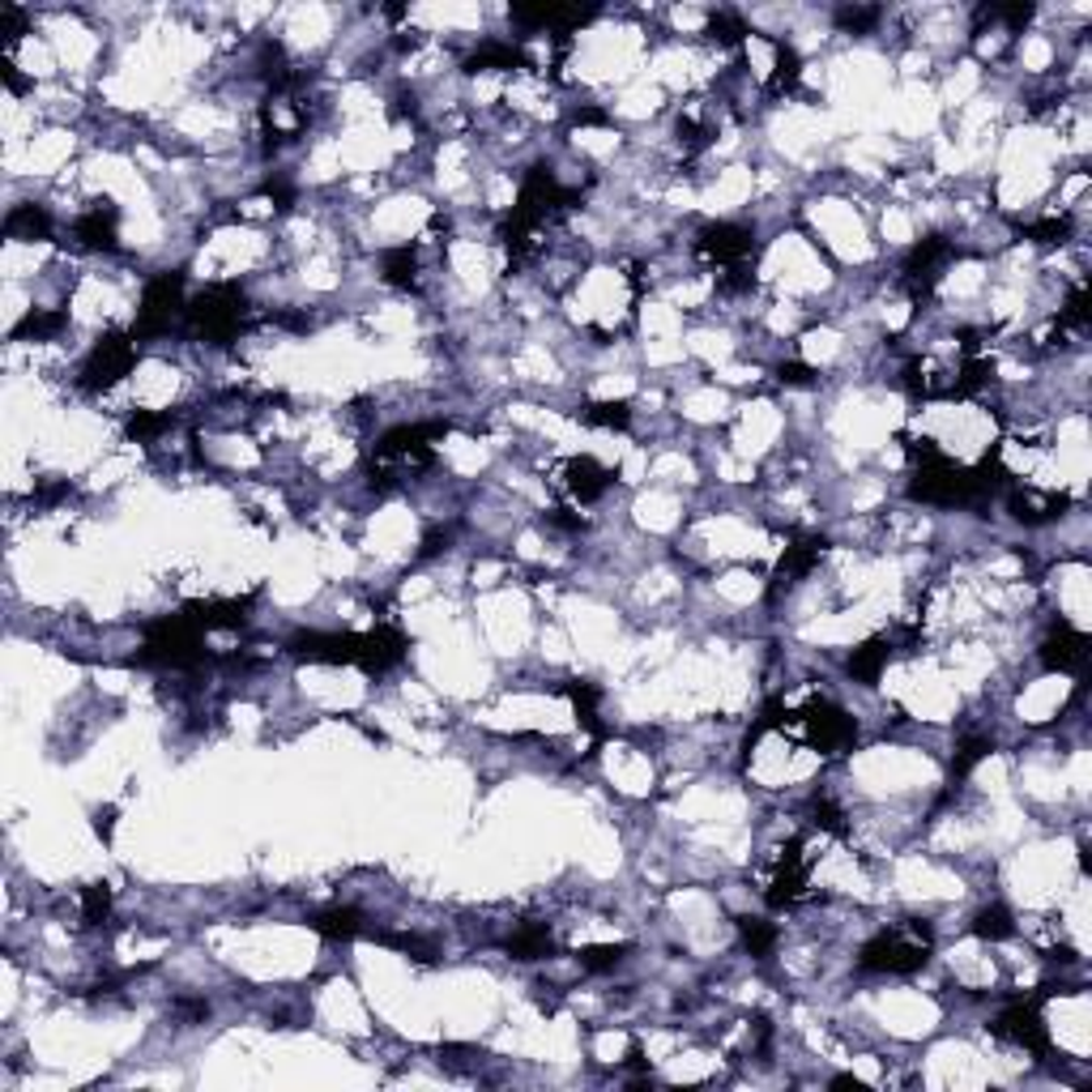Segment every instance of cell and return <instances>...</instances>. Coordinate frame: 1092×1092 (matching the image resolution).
Listing matches in <instances>:
<instances>
[{
    "instance_id": "277c9868",
    "label": "cell",
    "mask_w": 1092,
    "mask_h": 1092,
    "mask_svg": "<svg viewBox=\"0 0 1092 1092\" xmlns=\"http://www.w3.org/2000/svg\"><path fill=\"white\" fill-rule=\"evenodd\" d=\"M205 632H197L180 611L150 619L145 624V641L141 649L128 658V666H171V671H197L205 662H214V653H205L201 645Z\"/></svg>"
},
{
    "instance_id": "681fc988",
    "label": "cell",
    "mask_w": 1092,
    "mask_h": 1092,
    "mask_svg": "<svg viewBox=\"0 0 1092 1092\" xmlns=\"http://www.w3.org/2000/svg\"><path fill=\"white\" fill-rule=\"evenodd\" d=\"M0 73H4V81H9V90H13V94H17V90H26V81H21V77H17V68H13V64H9V60H4V64H0Z\"/></svg>"
},
{
    "instance_id": "8992f818",
    "label": "cell",
    "mask_w": 1092,
    "mask_h": 1092,
    "mask_svg": "<svg viewBox=\"0 0 1092 1092\" xmlns=\"http://www.w3.org/2000/svg\"><path fill=\"white\" fill-rule=\"evenodd\" d=\"M909 495L918 504H935V508H956V504H973L986 491V482L978 478V470H965L956 465L948 452H935L926 461L913 465V482H909Z\"/></svg>"
},
{
    "instance_id": "74e56055",
    "label": "cell",
    "mask_w": 1092,
    "mask_h": 1092,
    "mask_svg": "<svg viewBox=\"0 0 1092 1092\" xmlns=\"http://www.w3.org/2000/svg\"><path fill=\"white\" fill-rule=\"evenodd\" d=\"M107 913H111V883L81 888V918H86V926H103Z\"/></svg>"
},
{
    "instance_id": "3957f363",
    "label": "cell",
    "mask_w": 1092,
    "mask_h": 1092,
    "mask_svg": "<svg viewBox=\"0 0 1092 1092\" xmlns=\"http://www.w3.org/2000/svg\"><path fill=\"white\" fill-rule=\"evenodd\" d=\"M930 948H935V930L926 922H901V926H888V930L871 935L858 948V969L862 973H896V978H905V973L926 969Z\"/></svg>"
},
{
    "instance_id": "cb8c5ba5",
    "label": "cell",
    "mask_w": 1092,
    "mask_h": 1092,
    "mask_svg": "<svg viewBox=\"0 0 1092 1092\" xmlns=\"http://www.w3.org/2000/svg\"><path fill=\"white\" fill-rule=\"evenodd\" d=\"M380 274H384V282L397 287V291H418V248H410V244L388 248V252L380 257Z\"/></svg>"
},
{
    "instance_id": "ffe728a7",
    "label": "cell",
    "mask_w": 1092,
    "mask_h": 1092,
    "mask_svg": "<svg viewBox=\"0 0 1092 1092\" xmlns=\"http://www.w3.org/2000/svg\"><path fill=\"white\" fill-rule=\"evenodd\" d=\"M892 649H896V641H892V636H871V641H862V645L845 658L849 679H858L862 688H875V683H879V675H883V666L892 662Z\"/></svg>"
},
{
    "instance_id": "ab89813d",
    "label": "cell",
    "mask_w": 1092,
    "mask_h": 1092,
    "mask_svg": "<svg viewBox=\"0 0 1092 1092\" xmlns=\"http://www.w3.org/2000/svg\"><path fill=\"white\" fill-rule=\"evenodd\" d=\"M811 815H815V824L824 828V832H832V836H845L849 832V824H845V811L832 802V798H811Z\"/></svg>"
},
{
    "instance_id": "44dd1931",
    "label": "cell",
    "mask_w": 1092,
    "mask_h": 1092,
    "mask_svg": "<svg viewBox=\"0 0 1092 1092\" xmlns=\"http://www.w3.org/2000/svg\"><path fill=\"white\" fill-rule=\"evenodd\" d=\"M308 926L321 935V939H334V943H351L367 935V918L351 905H329V909H317L308 913Z\"/></svg>"
},
{
    "instance_id": "f1b7e54d",
    "label": "cell",
    "mask_w": 1092,
    "mask_h": 1092,
    "mask_svg": "<svg viewBox=\"0 0 1092 1092\" xmlns=\"http://www.w3.org/2000/svg\"><path fill=\"white\" fill-rule=\"evenodd\" d=\"M576 418L585 427H602V431H624L632 422V405L628 401H581Z\"/></svg>"
},
{
    "instance_id": "ee69618b",
    "label": "cell",
    "mask_w": 1092,
    "mask_h": 1092,
    "mask_svg": "<svg viewBox=\"0 0 1092 1092\" xmlns=\"http://www.w3.org/2000/svg\"><path fill=\"white\" fill-rule=\"evenodd\" d=\"M278 210H291V201H295V193H291V184H282V180H265V188H261Z\"/></svg>"
},
{
    "instance_id": "e0dca14e",
    "label": "cell",
    "mask_w": 1092,
    "mask_h": 1092,
    "mask_svg": "<svg viewBox=\"0 0 1092 1092\" xmlns=\"http://www.w3.org/2000/svg\"><path fill=\"white\" fill-rule=\"evenodd\" d=\"M1008 508H1012V517L1020 521V525H1050V521H1059L1067 508H1072V495H1059V491H1037V487H1020V482H1012L1008 487Z\"/></svg>"
},
{
    "instance_id": "5bb4252c",
    "label": "cell",
    "mask_w": 1092,
    "mask_h": 1092,
    "mask_svg": "<svg viewBox=\"0 0 1092 1092\" xmlns=\"http://www.w3.org/2000/svg\"><path fill=\"white\" fill-rule=\"evenodd\" d=\"M828 555V538L824 534H806V538H794L789 547H785V555H781V564H776V572H772V581H768V602H776L785 589H794V585H802L815 568H819V559Z\"/></svg>"
},
{
    "instance_id": "7a4b0ae2",
    "label": "cell",
    "mask_w": 1092,
    "mask_h": 1092,
    "mask_svg": "<svg viewBox=\"0 0 1092 1092\" xmlns=\"http://www.w3.org/2000/svg\"><path fill=\"white\" fill-rule=\"evenodd\" d=\"M452 431L448 418H431V422H401V427H388L371 457H367V478L371 487L388 491L401 482V474H422L435 465V440H444Z\"/></svg>"
},
{
    "instance_id": "d590c367",
    "label": "cell",
    "mask_w": 1092,
    "mask_h": 1092,
    "mask_svg": "<svg viewBox=\"0 0 1092 1092\" xmlns=\"http://www.w3.org/2000/svg\"><path fill=\"white\" fill-rule=\"evenodd\" d=\"M632 952V943H598V948H581V969L585 973H611L615 965H624V956Z\"/></svg>"
},
{
    "instance_id": "6da1fadb",
    "label": "cell",
    "mask_w": 1092,
    "mask_h": 1092,
    "mask_svg": "<svg viewBox=\"0 0 1092 1092\" xmlns=\"http://www.w3.org/2000/svg\"><path fill=\"white\" fill-rule=\"evenodd\" d=\"M410 641L397 624H375L371 632H295L287 653L321 666H359L367 675H384L405 658Z\"/></svg>"
},
{
    "instance_id": "7402d4cb",
    "label": "cell",
    "mask_w": 1092,
    "mask_h": 1092,
    "mask_svg": "<svg viewBox=\"0 0 1092 1092\" xmlns=\"http://www.w3.org/2000/svg\"><path fill=\"white\" fill-rule=\"evenodd\" d=\"M521 64H525V51H521L517 43L491 39V43H482V47L465 60V73H512V68H521Z\"/></svg>"
},
{
    "instance_id": "9c48e42d",
    "label": "cell",
    "mask_w": 1092,
    "mask_h": 1092,
    "mask_svg": "<svg viewBox=\"0 0 1092 1092\" xmlns=\"http://www.w3.org/2000/svg\"><path fill=\"white\" fill-rule=\"evenodd\" d=\"M133 367H137V338L124 334V329H107V334L90 347L86 364L77 371V384H81L86 393H107V388L120 384Z\"/></svg>"
},
{
    "instance_id": "8fae6325",
    "label": "cell",
    "mask_w": 1092,
    "mask_h": 1092,
    "mask_svg": "<svg viewBox=\"0 0 1092 1092\" xmlns=\"http://www.w3.org/2000/svg\"><path fill=\"white\" fill-rule=\"evenodd\" d=\"M806 841L802 836H789L785 845H781V858H776V866H772V879H768V888H764V901H768V909H794L798 901H806L811 892V871H806Z\"/></svg>"
},
{
    "instance_id": "7bdbcfd3",
    "label": "cell",
    "mask_w": 1092,
    "mask_h": 1092,
    "mask_svg": "<svg viewBox=\"0 0 1092 1092\" xmlns=\"http://www.w3.org/2000/svg\"><path fill=\"white\" fill-rule=\"evenodd\" d=\"M776 380L781 384H815V371L806 364H781L776 367Z\"/></svg>"
},
{
    "instance_id": "ba28073f",
    "label": "cell",
    "mask_w": 1092,
    "mask_h": 1092,
    "mask_svg": "<svg viewBox=\"0 0 1092 1092\" xmlns=\"http://www.w3.org/2000/svg\"><path fill=\"white\" fill-rule=\"evenodd\" d=\"M188 299H184V270H167L158 278L145 282L141 291V308H137V321H133V338L145 342V338H163L171 329L175 317H184Z\"/></svg>"
},
{
    "instance_id": "8d00e7d4",
    "label": "cell",
    "mask_w": 1092,
    "mask_h": 1092,
    "mask_svg": "<svg viewBox=\"0 0 1092 1092\" xmlns=\"http://www.w3.org/2000/svg\"><path fill=\"white\" fill-rule=\"evenodd\" d=\"M1092 295H1089V282H1080L1067 299H1063V308H1059V329H1089L1092 325Z\"/></svg>"
},
{
    "instance_id": "d6986e66",
    "label": "cell",
    "mask_w": 1092,
    "mask_h": 1092,
    "mask_svg": "<svg viewBox=\"0 0 1092 1092\" xmlns=\"http://www.w3.org/2000/svg\"><path fill=\"white\" fill-rule=\"evenodd\" d=\"M611 482H615V470H606V465L594 461V457H572V461L559 470V487H564L572 499H581V504H594L598 495H606Z\"/></svg>"
},
{
    "instance_id": "f546056e",
    "label": "cell",
    "mask_w": 1092,
    "mask_h": 1092,
    "mask_svg": "<svg viewBox=\"0 0 1092 1092\" xmlns=\"http://www.w3.org/2000/svg\"><path fill=\"white\" fill-rule=\"evenodd\" d=\"M1072 231H1076L1072 214H1046V218H1033V222H1025V227H1020V235H1025L1029 244H1042V248L1067 244V240H1072Z\"/></svg>"
},
{
    "instance_id": "d6a6232c",
    "label": "cell",
    "mask_w": 1092,
    "mask_h": 1092,
    "mask_svg": "<svg viewBox=\"0 0 1092 1092\" xmlns=\"http://www.w3.org/2000/svg\"><path fill=\"white\" fill-rule=\"evenodd\" d=\"M738 935H742V943H747V952L755 960H768L776 939H781V930L772 922H764V918H738Z\"/></svg>"
},
{
    "instance_id": "ac0fdd59",
    "label": "cell",
    "mask_w": 1092,
    "mask_h": 1092,
    "mask_svg": "<svg viewBox=\"0 0 1092 1092\" xmlns=\"http://www.w3.org/2000/svg\"><path fill=\"white\" fill-rule=\"evenodd\" d=\"M116 227H120V210H116L111 201H98V205H90L86 214H77L73 240H77L81 248H90V252H116V248H120Z\"/></svg>"
},
{
    "instance_id": "f35d334b",
    "label": "cell",
    "mask_w": 1092,
    "mask_h": 1092,
    "mask_svg": "<svg viewBox=\"0 0 1092 1092\" xmlns=\"http://www.w3.org/2000/svg\"><path fill=\"white\" fill-rule=\"evenodd\" d=\"M742 34H747V26H742V17H738V13L718 9V13L709 17V39H713V43L729 47V43H742Z\"/></svg>"
},
{
    "instance_id": "7dc6e473",
    "label": "cell",
    "mask_w": 1092,
    "mask_h": 1092,
    "mask_svg": "<svg viewBox=\"0 0 1092 1092\" xmlns=\"http://www.w3.org/2000/svg\"><path fill=\"white\" fill-rule=\"evenodd\" d=\"M551 521H555L559 529H572V534H581V529H585V517H572L568 508H555V512H551Z\"/></svg>"
},
{
    "instance_id": "1f68e13d",
    "label": "cell",
    "mask_w": 1092,
    "mask_h": 1092,
    "mask_svg": "<svg viewBox=\"0 0 1092 1092\" xmlns=\"http://www.w3.org/2000/svg\"><path fill=\"white\" fill-rule=\"evenodd\" d=\"M175 422H180V414H175V410H137V414L128 418V440L150 444V440H158L163 431H171Z\"/></svg>"
},
{
    "instance_id": "bcb514c9",
    "label": "cell",
    "mask_w": 1092,
    "mask_h": 1092,
    "mask_svg": "<svg viewBox=\"0 0 1092 1092\" xmlns=\"http://www.w3.org/2000/svg\"><path fill=\"white\" fill-rule=\"evenodd\" d=\"M94 832H98L103 841H111V832H116V806H103V811L94 815Z\"/></svg>"
},
{
    "instance_id": "4fadbf2b",
    "label": "cell",
    "mask_w": 1092,
    "mask_h": 1092,
    "mask_svg": "<svg viewBox=\"0 0 1092 1092\" xmlns=\"http://www.w3.org/2000/svg\"><path fill=\"white\" fill-rule=\"evenodd\" d=\"M952 257H956V248H952L943 235H926V240H918V244L909 248V257H905V287H909V295H913L918 304L935 291V282L943 278L939 270H943Z\"/></svg>"
},
{
    "instance_id": "4316f807",
    "label": "cell",
    "mask_w": 1092,
    "mask_h": 1092,
    "mask_svg": "<svg viewBox=\"0 0 1092 1092\" xmlns=\"http://www.w3.org/2000/svg\"><path fill=\"white\" fill-rule=\"evenodd\" d=\"M504 948H508L512 960H547V956L555 952V939H551V930H547L542 922H529V926H521Z\"/></svg>"
},
{
    "instance_id": "e575fe53",
    "label": "cell",
    "mask_w": 1092,
    "mask_h": 1092,
    "mask_svg": "<svg viewBox=\"0 0 1092 1092\" xmlns=\"http://www.w3.org/2000/svg\"><path fill=\"white\" fill-rule=\"evenodd\" d=\"M371 939H375V943H384V948H397V952H405V956H414V960H422V965H435V943H431V939H422V935L371 930Z\"/></svg>"
},
{
    "instance_id": "52a82bcc",
    "label": "cell",
    "mask_w": 1092,
    "mask_h": 1092,
    "mask_svg": "<svg viewBox=\"0 0 1092 1092\" xmlns=\"http://www.w3.org/2000/svg\"><path fill=\"white\" fill-rule=\"evenodd\" d=\"M776 729L789 734V738H798V742H806L811 751H824V755L845 751V747L858 738V722H853L845 709L828 705V701H811V705H802L798 713H785Z\"/></svg>"
},
{
    "instance_id": "4dcf8cb0",
    "label": "cell",
    "mask_w": 1092,
    "mask_h": 1092,
    "mask_svg": "<svg viewBox=\"0 0 1092 1092\" xmlns=\"http://www.w3.org/2000/svg\"><path fill=\"white\" fill-rule=\"evenodd\" d=\"M973 935H978V939H986V943H1003V939H1012V935H1016V918H1012V909H1008V905H986V909H978V918H973Z\"/></svg>"
},
{
    "instance_id": "d4e9b609",
    "label": "cell",
    "mask_w": 1092,
    "mask_h": 1092,
    "mask_svg": "<svg viewBox=\"0 0 1092 1092\" xmlns=\"http://www.w3.org/2000/svg\"><path fill=\"white\" fill-rule=\"evenodd\" d=\"M995 751V738H986V734H973V738H965L960 747H956V755H952V772H948V794L952 789H960L965 781H969V772L986 759Z\"/></svg>"
},
{
    "instance_id": "b9f144b4",
    "label": "cell",
    "mask_w": 1092,
    "mask_h": 1092,
    "mask_svg": "<svg viewBox=\"0 0 1092 1092\" xmlns=\"http://www.w3.org/2000/svg\"><path fill=\"white\" fill-rule=\"evenodd\" d=\"M836 21H841L845 30H871V26L879 21V9H841Z\"/></svg>"
},
{
    "instance_id": "836d02e7",
    "label": "cell",
    "mask_w": 1092,
    "mask_h": 1092,
    "mask_svg": "<svg viewBox=\"0 0 1092 1092\" xmlns=\"http://www.w3.org/2000/svg\"><path fill=\"white\" fill-rule=\"evenodd\" d=\"M564 692H568V701H572V709H576V722L585 729H594V734H602V722H598V701H602V692H598L594 683H568Z\"/></svg>"
},
{
    "instance_id": "9a60e30c",
    "label": "cell",
    "mask_w": 1092,
    "mask_h": 1092,
    "mask_svg": "<svg viewBox=\"0 0 1092 1092\" xmlns=\"http://www.w3.org/2000/svg\"><path fill=\"white\" fill-rule=\"evenodd\" d=\"M252 602H257V594H248V598H193V602L180 606V615L197 632H240V628H248Z\"/></svg>"
},
{
    "instance_id": "7c38bea8",
    "label": "cell",
    "mask_w": 1092,
    "mask_h": 1092,
    "mask_svg": "<svg viewBox=\"0 0 1092 1092\" xmlns=\"http://www.w3.org/2000/svg\"><path fill=\"white\" fill-rule=\"evenodd\" d=\"M755 252V231L742 222H713L696 235V257L718 270H738Z\"/></svg>"
},
{
    "instance_id": "c3c4849f",
    "label": "cell",
    "mask_w": 1092,
    "mask_h": 1092,
    "mask_svg": "<svg viewBox=\"0 0 1092 1092\" xmlns=\"http://www.w3.org/2000/svg\"><path fill=\"white\" fill-rule=\"evenodd\" d=\"M393 116H397V120H401V116H418V98L401 90V94L393 98Z\"/></svg>"
},
{
    "instance_id": "2e32d148",
    "label": "cell",
    "mask_w": 1092,
    "mask_h": 1092,
    "mask_svg": "<svg viewBox=\"0 0 1092 1092\" xmlns=\"http://www.w3.org/2000/svg\"><path fill=\"white\" fill-rule=\"evenodd\" d=\"M1089 653H1092L1089 632H1080V628H1072V624H1055V632H1050V636L1042 641V649H1037V658H1042V666H1046L1050 675H1085Z\"/></svg>"
},
{
    "instance_id": "60d3db41",
    "label": "cell",
    "mask_w": 1092,
    "mask_h": 1092,
    "mask_svg": "<svg viewBox=\"0 0 1092 1092\" xmlns=\"http://www.w3.org/2000/svg\"><path fill=\"white\" fill-rule=\"evenodd\" d=\"M0 21H4V26H0L4 47H13V43L21 39V30H26V13H21L17 4H4V9H0Z\"/></svg>"
},
{
    "instance_id": "603a6c76",
    "label": "cell",
    "mask_w": 1092,
    "mask_h": 1092,
    "mask_svg": "<svg viewBox=\"0 0 1092 1092\" xmlns=\"http://www.w3.org/2000/svg\"><path fill=\"white\" fill-rule=\"evenodd\" d=\"M51 231H56V222L43 205H13L4 214V235L9 240H51Z\"/></svg>"
},
{
    "instance_id": "5b68a950",
    "label": "cell",
    "mask_w": 1092,
    "mask_h": 1092,
    "mask_svg": "<svg viewBox=\"0 0 1092 1092\" xmlns=\"http://www.w3.org/2000/svg\"><path fill=\"white\" fill-rule=\"evenodd\" d=\"M188 329L210 347H231L248 325V295L240 282H214L184 308Z\"/></svg>"
},
{
    "instance_id": "30bf717a",
    "label": "cell",
    "mask_w": 1092,
    "mask_h": 1092,
    "mask_svg": "<svg viewBox=\"0 0 1092 1092\" xmlns=\"http://www.w3.org/2000/svg\"><path fill=\"white\" fill-rule=\"evenodd\" d=\"M990 1033L995 1037H1003V1042H1012V1046H1020L1025 1055H1033V1059H1050V1029H1046V1020H1042V999L1033 995V999H1012L999 1016H995V1025H990Z\"/></svg>"
},
{
    "instance_id": "83f0119b",
    "label": "cell",
    "mask_w": 1092,
    "mask_h": 1092,
    "mask_svg": "<svg viewBox=\"0 0 1092 1092\" xmlns=\"http://www.w3.org/2000/svg\"><path fill=\"white\" fill-rule=\"evenodd\" d=\"M772 56H776V64H772V77H768V94H794L798 81H802V60H798V51H794L789 43L772 39Z\"/></svg>"
},
{
    "instance_id": "484cf974",
    "label": "cell",
    "mask_w": 1092,
    "mask_h": 1092,
    "mask_svg": "<svg viewBox=\"0 0 1092 1092\" xmlns=\"http://www.w3.org/2000/svg\"><path fill=\"white\" fill-rule=\"evenodd\" d=\"M64 312L60 308H34V312H26L17 325H13V342H26V338H34V342H51L60 329H64Z\"/></svg>"
},
{
    "instance_id": "f6af8a7d",
    "label": "cell",
    "mask_w": 1092,
    "mask_h": 1092,
    "mask_svg": "<svg viewBox=\"0 0 1092 1092\" xmlns=\"http://www.w3.org/2000/svg\"><path fill=\"white\" fill-rule=\"evenodd\" d=\"M448 547V529H431L427 538H422V551H418V559H431V555H440Z\"/></svg>"
}]
</instances>
